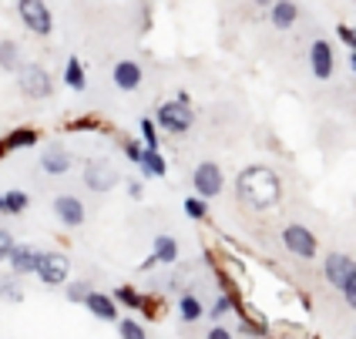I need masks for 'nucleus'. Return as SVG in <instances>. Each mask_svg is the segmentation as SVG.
I'll return each mask as SVG.
<instances>
[{
  "label": "nucleus",
  "instance_id": "423d86ee",
  "mask_svg": "<svg viewBox=\"0 0 356 339\" xmlns=\"http://www.w3.org/2000/svg\"><path fill=\"white\" fill-rule=\"evenodd\" d=\"M222 185H225V179H222V168H218L216 161H202L195 172H192V188H195V195H202V199H216L218 192H222Z\"/></svg>",
  "mask_w": 356,
  "mask_h": 339
},
{
  "label": "nucleus",
  "instance_id": "4be33fe9",
  "mask_svg": "<svg viewBox=\"0 0 356 339\" xmlns=\"http://www.w3.org/2000/svg\"><path fill=\"white\" fill-rule=\"evenodd\" d=\"M152 256L159 262H165V265H172V262H178V242L172 239V235H159L155 239V249H152Z\"/></svg>",
  "mask_w": 356,
  "mask_h": 339
},
{
  "label": "nucleus",
  "instance_id": "a878e982",
  "mask_svg": "<svg viewBox=\"0 0 356 339\" xmlns=\"http://www.w3.org/2000/svg\"><path fill=\"white\" fill-rule=\"evenodd\" d=\"M91 292H95V286H91L88 279H78V282H71V286H67V292H64V296H67V302H81V306H84Z\"/></svg>",
  "mask_w": 356,
  "mask_h": 339
},
{
  "label": "nucleus",
  "instance_id": "7c9ffc66",
  "mask_svg": "<svg viewBox=\"0 0 356 339\" xmlns=\"http://www.w3.org/2000/svg\"><path fill=\"white\" fill-rule=\"evenodd\" d=\"M229 309H232V299H229V296H218V299L212 302V309H209V320L218 322L225 313H229Z\"/></svg>",
  "mask_w": 356,
  "mask_h": 339
},
{
  "label": "nucleus",
  "instance_id": "7ed1b4c3",
  "mask_svg": "<svg viewBox=\"0 0 356 339\" xmlns=\"http://www.w3.org/2000/svg\"><path fill=\"white\" fill-rule=\"evenodd\" d=\"M17 81H20V91L34 101H44L54 94V78H51L47 67H40V64H24L17 71Z\"/></svg>",
  "mask_w": 356,
  "mask_h": 339
},
{
  "label": "nucleus",
  "instance_id": "aec40b11",
  "mask_svg": "<svg viewBox=\"0 0 356 339\" xmlns=\"http://www.w3.org/2000/svg\"><path fill=\"white\" fill-rule=\"evenodd\" d=\"M64 84L71 88V91H84L88 88V78H84V64L78 58H71L64 64Z\"/></svg>",
  "mask_w": 356,
  "mask_h": 339
},
{
  "label": "nucleus",
  "instance_id": "4c0bfd02",
  "mask_svg": "<svg viewBox=\"0 0 356 339\" xmlns=\"http://www.w3.org/2000/svg\"><path fill=\"white\" fill-rule=\"evenodd\" d=\"M350 67H353V74H356V51H350Z\"/></svg>",
  "mask_w": 356,
  "mask_h": 339
},
{
  "label": "nucleus",
  "instance_id": "f03ea898",
  "mask_svg": "<svg viewBox=\"0 0 356 339\" xmlns=\"http://www.w3.org/2000/svg\"><path fill=\"white\" fill-rule=\"evenodd\" d=\"M192 124H195V111H192V104L188 101H165V104H159V128H165L168 135H175V138H181V135H188L192 131Z\"/></svg>",
  "mask_w": 356,
  "mask_h": 339
},
{
  "label": "nucleus",
  "instance_id": "6e6552de",
  "mask_svg": "<svg viewBox=\"0 0 356 339\" xmlns=\"http://www.w3.org/2000/svg\"><path fill=\"white\" fill-rule=\"evenodd\" d=\"M67 272H71V262H67L64 252H44L34 276H38L44 286H60V282L67 279Z\"/></svg>",
  "mask_w": 356,
  "mask_h": 339
},
{
  "label": "nucleus",
  "instance_id": "f704fd0d",
  "mask_svg": "<svg viewBox=\"0 0 356 339\" xmlns=\"http://www.w3.org/2000/svg\"><path fill=\"white\" fill-rule=\"evenodd\" d=\"M124 185H128V195H131V199H141V181L138 179L124 181Z\"/></svg>",
  "mask_w": 356,
  "mask_h": 339
},
{
  "label": "nucleus",
  "instance_id": "dca6fc26",
  "mask_svg": "<svg viewBox=\"0 0 356 339\" xmlns=\"http://www.w3.org/2000/svg\"><path fill=\"white\" fill-rule=\"evenodd\" d=\"M269 20H273L276 31H289V27L299 20V7L293 0H276V3L269 7Z\"/></svg>",
  "mask_w": 356,
  "mask_h": 339
},
{
  "label": "nucleus",
  "instance_id": "ddd939ff",
  "mask_svg": "<svg viewBox=\"0 0 356 339\" xmlns=\"http://www.w3.org/2000/svg\"><path fill=\"white\" fill-rule=\"evenodd\" d=\"M84 306H88V313H91V316H98L101 322H118V299H115V296H104V292L95 289V292L88 296Z\"/></svg>",
  "mask_w": 356,
  "mask_h": 339
},
{
  "label": "nucleus",
  "instance_id": "9b49d317",
  "mask_svg": "<svg viewBox=\"0 0 356 339\" xmlns=\"http://www.w3.org/2000/svg\"><path fill=\"white\" fill-rule=\"evenodd\" d=\"M54 215H58V222L64 229H78V225H84V219H88L84 201H81L78 195H58V199H54Z\"/></svg>",
  "mask_w": 356,
  "mask_h": 339
},
{
  "label": "nucleus",
  "instance_id": "58836bf2",
  "mask_svg": "<svg viewBox=\"0 0 356 339\" xmlns=\"http://www.w3.org/2000/svg\"><path fill=\"white\" fill-rule=\"evenodd\" d=\"M0 215H3V192H0Z\"/></svg>",
  "mask_w": 356,
  "mask_h": 339
},
{
  "label": "nucleus",
  "instance_id": "e433bc0d",
  "mask_svg": "<svg viewBox=\"0 0 356 339\" xmlns=\"http://www.w3.org/2000/svg\"><path fill=\"white\" fill-rule=\"evenodd\" d=\"M276 0H256V7H273Z\"/></svg>",
  "mask_w": 356,
  "mask_h": 339
},
{
  "label": "nucleus",
  "instance_id": "cd10ccee",
  "mask_svg": "<svg viewBox=\"0 0 356 339\" xmlns=\"http://www.w3.org/2000/svg\"><path fill=\"white\" fill-rule=\"evenodd\" d=\"M141 141L148 144V148H159V128L152 124V118H141Z\"/></svg>",
  "mask_w": 356,
  "mask_h": 339
},
{
  "label": "nucleus",
  "instance_id": "9d476101",
  "mask_svg": "<svg viewBox=\"0 0 356 339\" xmlns=\"http://www.w3.org/2000/svg\"><path fill=\"white\" fill-rule=\"evenodd\" d=\"M40 168H44L47 175H67V172L74 168V155H71L60 141H51V144L40 151Z\"/></svg>",
  "mask_w": 356,
  "mask_h": 339
},
{
  "label": "nucleus",
  "instance_id": "a211bd4d",
  "mask_svg": "<svg viewBox=\"0 0 356 339\" xmlns=\"http://www.w3.org/2000/svg\"><path fill=\"white\" fill-rule=\"evenodd\" d=\"M202 316H205V306H202L192 292H181V296H178V320L195 322V320H202Z\"/></svg>",
  "mask_w": 356,
  "mask_h": 339
},
{
  "label": "nucleus",
  "instance_id": "39448f33",
  "mask_svg": "<svg viewBox=\"0 0 356 339\" xmlns=\"http://www.w3.org/2000/svg\"><path fill=\"white\" fill-rule=\"evenodd\" d=\"M84 185L91 192H111L118 185V172L108 158H91L84 165Z\"/></svg>",
  "mask_w": 356,
  "mask_h": 339
},
{
  "label": "nucleus",
  "instance_id": "c756f323",
  "mask_svg": "<svg viewBox=\"0 0 356 339\" xmlns=\"http://www.w3.org/2000/svg\"><path fill=\"white\" fill-rule=\"evenodd\" d=\"M145 151H148V144H145V141H124V155H128V161H135V165H141V158H145Z\"/></svg>",
  "mask_w": 356,
  "mask_h": 339
},
{
  "label": "nucleus",
  "instance_id": "b1692460",
  "mask_svg": "<svg viewBox=\"0 0 356 339\" xmlns=\"http://www.w3.org/2000/svg\"><path fill=\"white\" fill-rule=\"evenodd\" d=\"M31 144H38V131H31V128H17V131H10V135H7L3 151H17V148H31Z\"/></svg>",
  "mask_w": 356,
  "mask_h": 339
},
{
  "label": "nucleus",
  "instance_id": "412c9836",
  "mask_svg": "<svg viewBox=\"0 0 356 339\" xmlns=\"http://www.w3.org/2000/svg\"><path fill=\"white\" fill-rule=\"evenodd\" d=\"M115 299H118V306H124V309H152V302L145 299L141 292H135L131 286H118V289H115Z\"/></svg>",
  "mask_w": 356,
  "mask_h": 339
},
{
  "label": "nucleus",
  "instance_id": "4468645a",
  "mask_svg": "<svg viewBox=\"0 0 356 339\" xmlns=\"http://www.w3.org/2000/svg\"><path fill=\"white\" fill-rule=\"evenodd\" d=\"M40 256H44V252H38L34 245H17L7 262H10V269H14L17 276H31V272H38Z\"/></svg>",
  "mask_w": 356,
  "mask_h": 339
},
{
  "label": "nucleus",
  "instance_id": "bb28decb",
  "mask_svg": "<svg viewBox=\"0 0 356 339\" xmlns=\"http://www.w3.org/2000/svg\"><path fill=\"white\" fill-rule=\"evenodd\" d=\"M118 336L121 339H148V333H145V326L135 320H118Z\"/></svg>",
  "mask_w": 356,
  "mask_h": 339
},
{
  "label": "nucleus",
  "instance_id": "2eb2a0df",
  "mask_svg": "<svg viewBox=\"0 0 356 339\" xmlns=\"http://www.w3.org/2000/svg\"><path fill=\"white\" fill-rule=\"evenodd\" d=\"M111 78H115V88H121V91H135L141 84V67L135 60H118L115 71H111Z\"/></svg>",
  "mask_w": 356,
  "mask_h": 339
},
{
  "label": "nucleus",
  "instance_id": "393cba45",
  "mask_svg": "<svg viewBox=\"0 0 356 339\" xmlns=\"http://www.w3.org/2000/svg\"><path fill=\"white\" fill-rule=\"evenodd\" d=\"M20 212H27V195L17 188L3 192V215H20Z\"/></svg>",
  "mask_w": 356,
  "mask_h": 339
},
{
  "label": "nucleus",
  "instance_id": "6ab92c4d",
  "mask_svg": "<svg viewBox=\"0 0 356 339\" xmlns=\"http://www.w3.org/2000/svg\"><path fill=\"white\" fill-rule=\"evenodd\" d=\"M0 67L7 71V74H17L20 67V47L14 44V40H0Z\"/></svg>",
  "mask_w": 356,
  "mask_h": 339
},
{
  "label": "nucleus",
  "instance_id": "f257e3e1",
  "mask_svg": "<svg viewBox=\"0 0 356 339\" xmlns=\"http://www.w3.org/2000/svg\"><path fill=\"white\" fill-rule=\"evenodd\" d=\"M236 192L242 201H249L252 208H269L279 201V179L269 172V168H245L236 181Z\"/></svg>",
  "mask_w": 356,
  "mask_h": 339
},
{
  "label": "nucleus",
  "instance_id": "72a5a7b5",
  "mask_svg": "<svg viewBox=\"0 0 356 339\" xmlns=\"http://www.w3.org/2000/svg\"><path fill=\"white\" fill-rule=\"evenodd\" d=\"M337 34H339V40H343V44H350V51H356V31H353V27H339Z\"/></svg>",
  "mask_w": 356,
  "mask_h": 339
},
{
  "label": "nucleus",
  "instance_id": "1a4fd4ad",
  "mask_svg": "<svg viewBox=\"0 0 356 339\" xmlns=\"http://www.w3.org/2000/svg\"><path fill=\"white\" fill-rule=\"evenodd\" d=\"M323 276H326V282L333 289H343L356 276V262L350 256H343V252H330L326 262H323Z\"/></svg>",
  "mask_w": 356,
  "mask_h": 339
},
{
  "label": "nucleus",
  "instance_id": "f3484780",
  "mask_svg": "<svg viewBox=\"0 0 356 339\" xmlns=\"http://www.w3.org/2000/svg\"><path fill=\"white\" fill-rule=\"evenodd\" d=\"M138 168H141V175H145V179H165V175H168V161L161 158L159 148H148Z\"/></svg>",
  "mask_w": 356,
  "mask_h": 339
},
{
  "label": "nucleus",
  "instance_id": "2f4dec72",
  "mask_svg": "<svg viewBox=\"0 0 356 339\" xmlns=\"http://www.w3.org/2000/svg\"><path fill=\"white\" fill-rule=\"evenodd\" d=\"M17 249V242H14V235L7 232V229H0V262L10 259V252Z\"/></svg>",
  "mask_w": 356,
  "mask_h": 339
},
{
  "label": "nucleus",
  "instance_id": "0eeeda50",
  "mask_svg": "<svg viewBox=\"0 0 356 339\" xmlns=\"http://www.w3.org/2000/svg\"><path fill=\"white\" fill-rule=\"evenodd\" d=\"M282 245L296 256V259H313L316 256V235L306 229V225H286V232H282Z\"/></svg>",
  "mask_w": 356,
  "mask_h": 339
},
{
  "label": "nucleus",
  "instance_id": "ea45409f",
  "mask_svg": "<svg viewBox=\"0 0 356 339\" xmlns=\"http://www.w3.org/2000/svg\"><path fill=\"white\" fill-rule=\"evenodd\" d=\"M353 336H356V329H353Z\"/></svg>",
  "mask_w": 356,
  "mask_h": 339
},
{
  "label": "nucleus",
  "instance_id": "f8f14e48",
  "mask_svg": "<svg viewBox=\"0 0 356 339\" xmlns=\"http://www.w3.org/2000/svg\"><path fill=\"white\" fill-rule=\"evenodd\" d=\"M309 67H313V78L316 81L333 78L337 60H333V47H330V40H313V47H309Z\"/></svg>",
  "mask_w": 356,
  "mask_h": 339
},
{
  "label": "nucleus",
  "instance_id": "c9c22d12",
  "mask_svg": "<svg viewBox=\"0 0 356 339\" xmlns=\"http://www.w3.org/2000/svg\"><path fill=\"white\" fill-rule=\"evenodd\" d=\"M205 339H232V333H229V329H222V326H216V329H212Z\"/></svg>",
  "mask_w": 356,
  "mask_h": 339
},
{
  "label": "nucleus",
  "instance_id": "473e14b6",
  "mask_svg": "<svg viewBox=\"0 0 356 339\" xmlns=\"http://www.w3.org/2000/svg\"><path fill=\"white\" fill-rule=\"evenodd\" d=\"M339 292H343V299H346V306H350V309H356V276H353L350 282H346V286H343Z\"/></svg>",
  "mask_w": 356,
  "mask_h": 339
},
{
  "label": "nucleus",
  "instance_id": "20e7f679",
  "mask_svg": "<svg viewBox=\"0 0 356 339\" xmlns=\"http://www.w3.org/2000/svg\"><path fill=\"white\" fill-rule=\"evenodd\" d=\"M17 14L20 20L27 24V31L31 34H51L54 31V17H51V10H47V3L44 0H17Z\"/></svg>",
  "mask_w": 356,
  "mask_h": 339
},
{
  "label": "nucleus",
  "instance_id": "c85d7f7f",
  "mask_svg": "<svg viewBox=\"0 0 356 339\" xmlns=\"http://www.w3.org/2000/svg\"><path fill=\"white\" fill-rule=\"evenodd\" d=\"M205 201L209 199H202V195H195V199H188L185 201V215H188V219H205V212H209V208H205Z\"/></svg>",
  "mask_w": 356,
  "mask_h": 339
},
{
  "label": "nucleus",
  "instance_id": "5701e85b",
  "mask_svg": "<svg viewBox=\"0 0 356 339\" xmlns=\"http://www.w3.org/2000/svg\"><path fill=\"white\" fill-rule=\"evenodd\" d=\"M0 299H3V302H20V299H24V286H20L17 272L0 276Z\"/></svg>",
  "mask_w": 356,
  "mask_h": 339
}]
</instances>
